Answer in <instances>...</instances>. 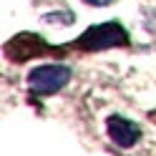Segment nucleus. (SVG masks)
<instances>
[{
	"label": "nucleus",
	"mask_w": 156,
	"mask_h": 156,
	"mask_svg": "<svg viewBox=\"0 0 156 156\" xmlns=\"http://www.w3.org/2000/svg\"><path fill=\"white\" fill-rule=\"evenodd\" d=\"M126 43H129V33L121 28L119 20H106L101 25H91L76 41V45L83 48V51H106V48H116Z\"/></svg>",
	"instance_id": "f257e3e1"
},
{
	"label": "nucleus",
	"mask_w": 156,
	"mask_h": 156,
	"mask_svg": "<svg viewBox=\"0 0 156 156\" xmlns=\"http://www.w3.org/2000/svg\"><path fill=\"white\" fill-rule=\"evenodd\" d=\"M71 81V68L61 66V63H48V66H38L28 73V86L33 93L41 96H51L55 91L66 88V83Z\"/></svg>",
	"instance_id": "f03ea898"
},
{
	"label": "nucleus",
	"mask_w": 156,
	"mask_h": 156,
	"mask_svg": "<svg viewBox=\"0 0 156 156\" xmlns=\"http://www.w3.org/2000/svg\"><path fill=\"white\" fill-rule=\"evenodd\" d=\"M106 129H108V136L113 139V144H119L121 149H131L141 136V129L133 121L123 119V116H108Z\"/></svg>",
	"instance_id": "7ed1b4c3"
},
{
	"label": "nucleus",
	"mask_w": 156,
	"mask_h": 156,
	"mask_svg": "<svg viewBox=\"0 0 156 156\" xmlns=\"http://www.w3.org/2000/svg\"><path fill=\"white\" fill-rule=\"evenodd\" d=\"M88 5H93V8H103V5H111L113 0H86Z\"/></svg>",
	"instance_id": "20e7f679"
}]
</instances>
